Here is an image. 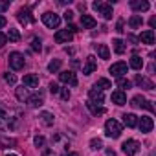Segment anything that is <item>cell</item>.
Segmentation results:
<instances>
[{
  "mask_svg": "<svg viewBox=\"0 0 156 156\" xmlns=\"http://www.w3.org/2000/svg\"><path fill=\"white\" fill-rule=\"evenodd\" d=\"M41 19H42V22H44V26L50 28V30H55V28H59V24H61V17H59L57 13H53V11L42 13Z\"/></svg>",
  "mask_w": 156,
  "mask_h": 156,
  "instance_id": "cell-5",
  "label": "cell"
},
{
  "mask_svg": "<svg viewBox=\"0 0 156 156\" xmlns=\"http://www.w3.org/2000/svg\"><path fill=\"white\" fill-rule=\"evenodd\" d=\"M79 9H81V11H85V9H87V4H85V2H83V4H79Z\"/></svg>",
  "mask_w": 156,
  "mask_h": 156,
  "instance_id": "cell-50",
  "label": "cell"
},
{
  "mask_svg": "<svg viewBox=\"0 0 156 156\" xmlns=\"http://www.w3.org/2000/svg\"><path fill=\"white\" fill-rule=\"evenodd\" d=\"M6 156H17V154H9V152H8V154H6Z\"/></svg>",
  "mask_w": 156,
  "mask_h": 156,
  "instance_id": "cell-52",
  "label": "cell"
},
{
  "mask_svg": "<svg viewBox=\"0 0 156 156\" xmlns=\"http://www.w3.org/2000/svg\"><path fill=\"white\" fill-rule=\"evenodd\" d=\"M61 59H53L50 64H48V72H51V73H55V72H59V68H61Z\"/></svg>",
  "mask_w": 156,
  "mask_h": 156,
  "instance_id": "cell-34",
  "label": "cell"
},
{
  "mask_svg": "<svg viewBox=\"0 0 156 156\" xmlns=\"http://www.w3.org/2000/svg\"><path fill=\"white\" fill-rule=\"evenodd\" d=\"M96 68H98L96 57H94V55H88L87 61H85V64H83V73H85V75H90V73L96 72Z\"/></svg>",
  "mask_w": 156,
  "mask_h": 156,
  "instance_id": "cell-14",
  "label": "cell"
},
{
  "mask_svg": "<svg viewBox=\"0 0 156 156\" xmlns=\"http://www.w3.org/2000/svg\"><path fill=\"white\" fill-rule=\"evenodd\" d=\"M33 143H35V147L42 149V147H46V138H44V136H35Z\"/></svg>",
  "mask_w": 156,
  "mask_h": 156,
  "instance_id": "cell-39",
  "label": "cell"
},
{
  "mask_svg": "<svg viewBox=\"0 0 156 156\" xmlns=\"http://www.w3.org/2000/svg\"><path fill=\"white\" fill-rule=\"evenodd\" d=\"M64 19H66V22H70L73 19V13L72 11H64Z\"/></svg>",
  "mask_w": 156,
  "mask_h": 156,
  "instance_id": "cell-45",
  "label": "cell"
},
{
  "mask_svg": "<svg viewBox=\"0 0 156 156\" xmlns=\"http://www.w3.org/2000/svg\"><path fill=\"white\" fill-rule=\"evenodd\" d=\"M130 105H132L134 108H147L149 112H154V105H152L151 101H147L143 96H134V98L130 99Z\"/></svg>",
  "mask_w": 156,
  "mask_h": 156,
  "instance_id": "cell-8",
  "label": "cell"
},
{
  "mask_svg": "<svg viewBox=\"0 0 156 156\" xmlns=\"http://www.w3.org/2000/svg\"><path fill=\"white\" fill-rule=\"evenodd\" d=\"M154 26H156V17L151 19V28H154Z\"/></svg>",
  "mask_w": 156,
  "mask_h": 156,
  "instance_id": "cell-48",
  "label": "cell"
},
{
  "mask_svg": "<svg viewBox=\"0 0 156 156\" xmlns=\"http://www.w3.org/2000/svg\"><path fill=\"white\" fill-rule=\"evenodd\" d=\"M4 81H6L8 85H15V83H17V77H15V73L6 72V73H4Z\"/></svg>",
  "mask_w": 156,
  "mask_h": 156,
  "instance_id": "cell-37",
  "label": "cell"
},
{
  "mask_svg": "<svg viewBox=\"0 0 156 156\" xmlns=\"http://www.w3.org/2000/svg\"><path fill=\"white\" fill-rule=\"evenodd\" d=\"M87 108H88L94 116H101V114H105V112H107L103 107H99V105H96V103H92V101H87Z\"/></svg>",
  "mask_w": 156,
  "mask_h": 156,
  "instance_id": "cell-25",
  "label": "cell"
},
{
  "mask_svg": "<svg viewBox=\"0 0 156 156\" xmlns=\"http://www.w3.org/2000/svg\"><path fill=\"white\" fill-rule=\"evenodd\" d=\"M48 88H50V92H51V94H53V96H55V94H59V92H61V87H59V85H57V83H55V81H51V83H50V85H48Z\"/></svg>",
  "mask_w": 156,
  "mask_h": 156,
  "instance_id": "cell-40",
  "label": "cell"
},
{
  "mask_svg": "<svg viewBox=\"0 0 156 156\" xmlns=\"http://www.w3.org/2000/svg\"><path fill=\"white\" fill-rule=\"evenodd\" d=\"M92 8L105 19V20H110L112 19V15H114V11H112V6L110 4H107V2H101V0H96V2L92 4Z\"/></svg>",
  "mask_w": 156,
  "mask_h": 156,
  "instance_id": "cell-4",
  "label": "cell"
},
{
  "mask_svg": "<svg viewBox=\"0 0 156 156\" xmlns=\"http://www.w3.org/2000/svg\"><path fill=\"white\" fill-rule=\"evenodd\" d=\"M121 130H123V127H121V123L118 119H107V123H105V136H108V138H119Z\"/></svg>",
  "mask_w": 156,
  "mask_h": 156,
  "instance_id": "cell-3",
  "label": "cell"
},
{
  "mask_svg": "<svg viewBox=\"0 0 156 156\" xmlns=\"http://www.w3.org/2000/svg\"><path fill=\"white\" fill-rule=\"evenodd\" d=\"M17 19H19V22H20V24H24V26H28V24H33V22H35V17H33V13H31V9H30V8H20V9L17 11Z\"/></svg>",
  "mask_w": 156,
  "mask_h": 156,
  "instance_id": "cell-7",
  "label": "cell"
},
{
  "mask_svg": "<svg viewBox=\"0 0 156 156\" xmlns=\"http://www.w3.org/2000/svg\"><path fill=\"white\" fill-rule=\"evenodd\" d=\"M6 9H9V2H0V13H4Z\"/></svg>",
  "mask_w": 156,
  "mask_h": 156,
  "instance_id": "cell-44",
  "label": "cell"
},
{
  "mask_svg": "<svg viewBox=\"0 0 156 156\" xmlns=\"http://www.w3.org/2000/svg\"><path fill=\"white\" fill-rule=\"evenodd\" d=\"M138 41L143 42V44H154V31H152V30H145V31H141Z\"/></svg>",
  "mask_w": 156,
  "mask_h": 156,
  "instance_id": "cell-21",
  "label": "cell"
},
{
  "mask_svg": "<svg viewBox=\"0 0 156 156\" xmlns=\"http://www.w3.org/2000/svg\"><path fill=\"white\" fill-rule=\"evenodd\" d=\"M110 99H112V103H116L118 107H121V105H125V103H127V96H125V92H121V90L112 92Z\"/></svg>",
  "mask_w": 156,
  "mask_h": 156,
  "instance_id": "cell-22",
  "label": "cell"
},
{
  "mask_svg": "<svg viewBox=\"0 0 156 156\" xmlns=\"http://www.w3.org/2000/svg\"><path fill=\"white\" fill-rule=\"evenodd\" d=\"M0 147H4V149L17 147V140H15V138H6V136L0 134Z\"/></svg>",
  "mask_w": 156,
  "mask_h": 156,
  "instance_id": "cell-24",
  "label": "cell"
},
{
  "mask_svg": "<svg viewBox=\"0 0 156 156\" xmlns=\"http://www.w3.org/2000/svg\"><path fill=\"white\" fill-rule=\"evenodd\" d=\"M116 31H118V33H123V31H125V20H123V19L118 20V24H116Z\"/></svg>",
  "mask_w": 156,
  "mask_h": 156,
  "instance_id": "cell-41",
  "label": "cell"
},
{
  "mask_svg": "<svg viewBox=\"0 0 156 156\" xmlns=\"http://www.w3.org/2000/svg\"><path fill=\"white\" fill-rule=\"evenodd\" d=\"M59 79H61L62 83L70 85V87H77V75H75L72 70H64V72H61V73H59Z\"/></svg>",
  "mask_w": 156,
  "mask_h": 156,
  "instance_id": "cell-11",
  "label": "cell"
},
{
  "mask_svg": "<svg viewBox=\"0 0 156 156\" xmlns=\"http://www.w3.org/2000/svg\"><path fill=\"white\" fill-rule=\"evenodd\" d=\"M68 147H70V141L61 132H55L50 140V147H42L41 154L42 156H62L68 152Z\"/></svg>",
  "mask_w": 156,
  "mask_h": 156,
  "instance_id": "cell-2",
  "label": "cell"
},
{
  "mask_svg": "<svg viewBox=\"0 0 156 156\" xmlns=\"http://www.w3.org/2000/svg\"><path fill=\"white\" fill-rule=\"evenodd\" d=\"M8 24V20H6V17H2V15H0V28H4Z\"/></svg>",
  "mask_w": 156,
  "mask_h": 156,
  "instance_id": "cell-46",
  "label": "cell"
},
{
  "mask_svg": "<svg viewBox=\"0 0 156 156\" xmlns=\"http://www.w3.org/2000/svg\"><path fill=\"white\" fill-rule=\"evenodd\" d=\"M134 83L140 87V88H145V90H154V83L151 81V79H147L145 75H136V79H134Z\"/></svg>",
  "mask_w": 156,
  "mask_h": 156,
  "instance_id": "cell-17",
  "label": "cell"
},
{
  "mask_svg": "<svg viewBox=\"0 0 156 156\" xmlns=\"http://www.w3.org/2000/svg\"><path fill=\"white\" fill-rule=\"evenodd\" d=\"M138 127H140V130H141L143 134H147V132L152 130L154 121H152V118H149V116H141V118H138Z\"/></svg>",
  "mask_w": 156,
  "mask_h": 156,
  "instance_id": "cell-13",
  "label": "cell"
},
{
  "mask_svg": "<svg viewBox=\"0 0 156 156\" xmlns=\"http://www.w3.org/2000/svg\"><path fill=\"white\" fill-rule=\"evenodd\" d=\"M96 19L94 17H90V15H81V26H83V30H94L96 28Z\"/></svg>",
  "mask_w": 156,
  "mask_h": 156,
  "instance_id": "cell-20",
  "label": "cell"
},
{
  "mask_svg": "<svg viewBox=\"0 0 156 156\" xmlns=\"http://www.w3.org/2000/svg\"><path fill=\"white\" fill-rule=\"evenodd\" d=\"M39 118H41V123H42V125H46V127H51V125H53V121H55L53 114H51V112H46V110H44V112H41V116H39Z\"/></svg>",
  "mask_w": 156,
  "mask_h": 156,
  "instance_id": "cell-23",
  "label": "cell"
},
{
  "mask_svg": "<svg viewBox=\"0 0 156 156\" xmlns=\"http://www.w3.org/2000/svg\"><path fill=\"white\" fill-rule=\"evenodd\" d=\"M130 87H132V83H130V81L123 79V77H121V79H118V88H121V92H123V90H129Z\"/></svg>",
  "mask_w": 156,
  "mask_h": 156,
  "instance_id": "cell-35",
  "label": "cell"
},
{
  "mask_svg": "<svg viewBox=\"0 0 156 156\" xmlns=\"http://www.w3.org/2000/svg\"><path fill=\"white\" fill-rule=\"evenodd\" d=\"M88 96H90V99H88V101H92V103H98V105H101V103L105 101L103 90H99V88H96V87H92V88L88 90Z\"/></svg>",
  "mask_w": 156,
  "mask_h": 156,
  "instance_id": "cell-18",
  "label": "cell"
},
{
  "mask_svg": "<svg viewBox=\"0 0 156 156\" xmlns=\"http://www.w3.org/2000/svg\"><path fill=\"white\" fill-rule=\"evenodd\" d=\"M20 123V110L0 103V130H15Z\"/></svg>",
  "mask_w": 156,
  "mask_h": 156,
  "instance_id": "cell-1",
  "label": "cell"
},
{
  "mask_svg": "<svg viewBox=\"0 0 156 156\" xmlns=\"http://www.w3.org/2000/svg\"><path fill=\"white\" fill-rule=\"evenodd\" d=\"M6 37H8L11 42H19V41H20V33H19V30H13V28H9V30H8Z\"/></svg>",
  "mask_w": 156,
  "mask_h": 156,
  "instance_id": "cell-32",
  "label": "cell"
},
{
  "mask_svg": "<svg viewBox=\"0 0 156 156\" xmlns=\"http://www.w3.org/2000/svg\"><path fill=\"white\" fill-rule=\"evenodd\" d=\"M141 24H143V19H141L140 15H132V17L129 19V26H130V30H138Z\"/></svg>",
  "mask_w": 156,
  "mask_h": 156,
  "instance_id": "cell-28",
  "label": "cell"
},
{
  "mask_svg": "<svg viewBox=\"0 0 156 156\" xmlns=\"http://www.w3.org/2000/svg\"><path fill=\"white\" fill-rule=\"evenodd\" d=\"M31 50H33V51H41V50H42V42H41L39 37H35V39L31 41Z\"/></svg>",
  "mask_w": 156,
  "mask_h": 156,
  "instance_id": "cell-38",
  "label": "cell"
},
{
  "mask_svg": "<svg viewBox=\"0 0 156 156\" xmlns=\"http://www.w3.org/2000/svg\"><path fill=\"white\" fill-rule=\"evenodd\" d=\"M129 6L134 11H147L149 9V2H147V0H130Z\"/></svg>",
  "mask_w": 156,
  "mask_h": 156,
  "instance_id": "cell-19",
  "label": "cell"
},
{
  "mask_svg": "<svg viewBox=\"0 0 156 156\" xmlns=\"http://www.w3.org/2000/svg\"><path fill=\"white\" fill-rule=\"evenodd\" d=\"M127 70H129V66H127V62H123V61H119V62H114V64L108 68V72H110L114 77H118V79H121V77L127 73Z\"/></svg>",
  "mask_w": 156,
  "mask_h": 156,
  "instance_id": "cell-9",
  "label": "cell"
},
{
  "mask_svg": "<svg viewBox=\"0 0 156 156\" xmlns=\"http://www.w3.org/2000/svg\"><path fill=\"white\" fill-rule=\"evenodd\" d=\"M130 68H134V70H141L143 68V59L140 57V55H132L130 57Z\"/></svg>",
  "mask_w": 156,
  "mask_h": 156,
  "instance_id": "cell-29",
  "label": "cell"
},
{
  "mask_svg": "<svg viewBox=\"0 0 156 156\" xmlns=\"http://www.w3.org/2000/svg\"><path fill=\"white\" fill-rule=\"evenodd\" d=\"M140 143L136 141V140H127V141H123V145H121V149H123V152L127 154V156H134L138 151H140Z\"/></svg>",
  "mask_w": 156,
  "mask_h": 156,
  "instance_id": "cell-10",
  "label": "cell"
},
{
  "mask_svg": "<svg viewBox=\"0 0 156 156\" xmlns=\"http://www.w3.org/2000/svg\"><path fill=\"white\" fill-rule=\"evenodd\" d=\"M94 87L99 88V90H105V88H112V83H110L108 79H105V77H101V79H98V83H96Z\"/></svg>",
  "mask_w": 156,
  "mask_h": 156,
  "instance_id": "cell-33",
  "label": "cell"
},
{
  "mask_svg": "<svg viewBox=\"0 0 156 156\" xmlns=\"http://www.w3.org/2000/svg\"><path fill=\"white\" fill-rule=\"evenodd\" d=\"M70 2H72V0H59L61 6H66V4H70Z\"/></svg>",
  "mask_w": 156,
  "mask_h": 156,
  "instance_id": "cell-47",
  "label": "cell"
},
{
  "mask_svg": "<svg viewBox=\"0 0 156 156\" xmlns=\"http://www.w3.org/2000/svg\"><path fill=\"white\" fill-rule=\"evenodd\" d=\"M64 156H79V154H77V152H66Z\"/></svg>",
  "mask_w": 156,
  "mask_h": 156,
  "instance_id": "cell-51",
  "label": "cell"
},
{
  "mask_svg": "<svg viewBox=\"0 0 156 156\" xmlns=\"http://www.w3.org/2000/svg\"><path fill=\"white\" fill-rule=\"evenodd\" d=\"M112 46H114V51H116L118 55L125 53V42H123L121 39H114V41H112Z\"/></svg>",
  "mask_w": 156,
  "mask_h": 156,
  "instance_id": "cell-31",
  "label": "cell"
},
{
  "mask_svg": "<svg viewBox=\"0 0 156 156\" xmlns=\"http://www.w3.org/2000/svg\"><path fill=\"white\" fill-rule=\"evenodd\" d=\"M90 149H92V151H99V149H103V141H101L99 138L90 140Z\"/></svg>",
  "mask_w": 156,
  "mask_h": 156,
  "instance_id": "cell-36",
  "label": "cell"
},
{
  "mask_svg": "<svg viewBox=\"0 0 156 156\" xmlns=\"http://www.w3.org/2000/svg\"><path fill=\"white\" fill-rule=\"evenodd\" d=\"M17 99L19 101H28L30 99V88H26V87L17 88Z\"/></svg>",
  "mask_w": 156,
  "mask_h": 156,
  "instance_id": "cell-30",
  "label": "cell"
},
{
  "mask_svg": "<svg viewBox=\"0 0 156 156\" xmlns=\"http://www.w3.org/2000/svg\"><path fill=\"white\" fill-rule=\"evenodd\" d=\"M72 39H73V33H70L68 30H59L55 33V42L57 44H68Z\"/></svg>",
  "mask_w": 156,
  "mask_h": 156,
  "instance_id": "cell-16",
  "label": "cell"
},
{
  "mask_svg": "<svg viewBox=\"0 0 156 156\" xmlns=\"http://www.w3.org/2000/svg\"><path fill=\"white\" fill-rule=\"evenodd\" d=\"M107 156H116V152H114L112 149H108V151H107Z\"/></svg>",
  "mask_w": 156,
  "mask_h": 156,
  "instance_id": "cell-49",
  "label": "cell"
},
{
  "mask_svg": "<svg viewBox=\"0 0 156 156\" xmlns=\"http://www.w3.org/2000/svg\"><path fill=\"white\" fill-rule=\"evenodd\" d=\"M31 108H39V107H42L44 105V92L42 90H39V92H35L33 96H30V99L26 101Z\"/></svg>",
  "mask_w": 156,
  "mask_h": 156,
  "instance_id": "cell-12",
  "label": "cell"
},
{
  "mask_svg": "<svg viewBox=\"0 0 156 156\" xmlns=\"http://www.w3.org/2000/svg\"><path fill=\"white\" fill-rule=\"evenodd\" d=\"M22 87H26V88H37L39 87V75L37 73H28V75H24V79H22Z\"/></svg>",
  "mask_w": 156,
  "mask_h": 156,
  "instance_id": "cell-15",
  "label": "cell"
},
{
  "mask_svg": "<svg viewBox=\"0 0 156 156\" xmlns=\"http://www.w3.org/2000/svg\"><path fill=\"white\" fill-rule=\"evenodd\" d=\"M123 123L127 127H138V116L136 114H123Z\"/></svg>",
  "mask_w": 156,
  "mask_h": 156,
  "instance_id": "cell-26",
  "label": "cell"
},
{
  "mask_svg": "<svg viewBox=\"0 0 156 156\" xmlns=\"http://www.w3.org/2000/svg\"><path fill=\"white\" fill-rule=\"evenodd\" d=\"M8 62H9V68L11 70H22L24 68V64H26V61H24V55L22 53H19V51H11L9 53V57H8Z\"/></svg>",
  "mask_w": 156,
  "mask_h": 156,
  "instance_id": "cell-6",
  "label": "cell"
},
{
  "mask_svg": "<svg viewBox=\"0 0 156 156\" xmlns=\"http://www.w3.org/2000/svg\"><path fill=\"white\" fill-rule=\"evenodd\" d=\"M59 94H61V98H62L64 101H68V99H70V90H68V88H61V92H59Z\"/></svg>",
  "mask_w": 156,
  "mask_h": 156,
  "instance_id": "cell-42",
  "label": "cell"
},
{
  "mask_svg": "<svg viewBox=\"0 0 156 156\" xmlns=\"http://www.w3.org/2000/svg\"><path fill=\"white\" fill-rule=\"evenodd\" d=\"M96 50H98V55L101 59H108L110 57V50H108L107 44H96Z\"/></svg>",
  "mask_w": 156,
  "mask_h": 156,
  "instance_id": "cell-27",
  "label": "cell"
},
{
  "mask_svg": "<svg viewBox=\"0 0 156 156\" xmlns=\"http://www.w3.org/2000/svg\"><path fill=\"white\" fill-rule=\"evenodd\" d=\"M8 42V37H6V33H2L0 31V48H4V44Z\"/></svg>",
  "mask_w": 156,
  "mask_h": 156,
  "instance_id": "cell-43",
  "label": "cell"
}]
</instances>
